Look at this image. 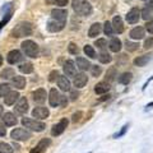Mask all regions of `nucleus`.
Here are the masks:
<instances>
[{
    "label": "nucleus",
    "mask_w": 153,
    "mask_h": 153,
    "mask_svg": "<svg viewBox=\"0 0 153 153\" xmlns=\"http://www.w3.org/2000/svg\"><path fill=\"white\" fill-rule=\"evenodd\" d=\"M83 51H84V54H85V55L91 57V59H94V57H96V51H94V49H93L92 46L85 45V46H84V49H83Z\"/></svg>",
    "instance_id": "72a5a7b5"
},
{
    "label": "nucleus",
    "mask_w": 153,
    "mask_h": 153,
    "mask_svg": "<svg viewBox=\"0 0 153 153\" xmlns=\"http://www.w3.org/2000/svg\"><path fill=\"white\" fill-rule=\"evenodd\" d=\"M68 1H69V0H56L55 5H57V7H65L66 4H68Z\"/></svg>",
    "instance_id": "de8ad7c7"
},
{
    "label": "nucleus",
    "mask_w": 153,
    "mask_h": 153,
    "mask_svg": "<svg viewBox=\"0 0 153 153\" xmlns=\"http://www.w3.org/2000/svg\"><path fill=\"white\" fill-rule=\"evenodd\" d=\"M87 82H88V78H87V75H85L84 73L75 74V76H74V85L76 88L84 87V85L87 84Z\"/></svg>",
    "instance_id": "f3484780"
},
{
    "label": "nucleus",
    "mask_w": 153,
    "mask_h": 153,
    "mask_svg": "<svg viewBox=\"0 0 153 153\" xmlns=\"http://www.w3.org/2000/svg\"><path fill=\"white\" fill-rule=\"evenodd\" d=\"M152 59V55H142L138 56L137 59H134V65L137 66H144L146 64H148V61Z\"/></svg>",
    "instance_id": "a878e982"
},
{
    "label": "nucleus",
    "mask_w": 153,
    "mask_h": 153,
    "mask_svg": "<svg viewBox=\"0 0 153 153\" xmlns=\"http://www.w3.org/2000/svg\"><path fill=\"white\" fill-rule=\"evenodd\" d=\"M3 123L5 124L7 126H13L17 124V117L14 116L12 112H5L3 115Z\"/></svg>",
    "instance_id": "aec40b11"
},
{
    "label": "nucleus",
    "mask_w": 153,
    "mask_h": 153,
    "mask_svg": "<svg viewBox=\"0 0 153 153\" xmlns=\"http://www.w3.org/2000/svg\"><path fill=\"white\" fill-rule=\"evenodd\" d=\"M80 116H82V112H76V114H74L73 115V123H76V121H79L80 120Z\"/></svg>",
    "instance_id": "09e8293b"
},
{
    "label": "nucleus",
    "mask_w": 153,
    "mask_h": 153,
    "mask_svg": "<svg viewBox=\"0 0 153 153\" xmlns=\"http://www.w3.org/2000/svg\"><path fill=\"white\" fill-rule=\"evenodd\" d=\"M142 18L146 19V21H148V19L152 18V10H151L149 8H144L142 10Z\"/></svg>",
    "instance_id": "58836bf2"
},
{
    "label": "nucleus",
    "mask_w": 153,
    "mask_h": 153,
    "mask_svg": "<svg viewBox=\"0 0 153 153\" xmlns=\"http://www.w3.org/2000/svg\"><path fill=\"white\" fill-rule=\"evenodd\" d=\"M1 64H3V56L0 55V66H1Z\"/></svg>",
    "instance_id": "13d9d810"
},
{
    "label": "nucleus",
    "mask_w": 153,
    "mask_h": 153,
    "mask_svg": "<svg viewBox=\"0 0 153 153\" xmlns=\"http://www.w3.org/2000/svg\"><path fill=\"white\" fill-rule=\"evenodd\" d=\"M131 78H133L131 73H123L120 76H119V82L121 84H128V83H130Z\"/></svg>",
    "instance_id": "2f4dec72"
},
{
    "label": "nucleus",
    "mask_w": 153,
    "mask_h": 153,
    "mask_svg": "<svg viewBox=\"0 0 153 153\" xmlns=\"http://www.w3.org/2000/svg\"><path fill=\"white\" fill-rule=\"evenodd\" d=\"M64 73L66 76H75L76 71H75V66H74V61L68 60L66 63L64 64Z\"/></svg>",
    "instance_id": "6ab92c4d"
},
{
    "label": "nucleus",
    "mask_w": 153,
    "mask_h": 153,
    "mask_svg": "<svg viewBox=\"0 0 153 153\" xmlns=\"http://www.w3.org/2000/svg\"><path fill=\"white\" fill-rule=\"evenodd\" d=\"M103 32H105V35L106 36H112L114 35V27H112V23H110V22H105V25H103Z\"/></svg>",
    "instance_id": "473e14b6"
},
{
    "label": "nucleus",
    "mask_w": 153,
    "mask_h": 153,
    "mask_svg": "<svg viewBox=\"0 0 153 153\" xmlns=\"http://www.w3.org/2000/svg\"><path fill=\"white\" fill-rule=\"evenodd\" d=\"M22 50L27 56H30V57H37L38 52H40L38 45L36 44V42L31 41V40H26V41L22 42Z\"/></svg>",
    "instance_id": "7ed1b4c3"
},
{
    "label": "nucleus",
    "mask_w": 153,
    "mask_h": 153,
    "mask_svg": "<svg viewBox=\"0 0 153 153\" xmlns=\"http://www.w3.org/2000/svg\"><path fill=\"white\" fill-rule=\"evenodd\" d=\"M153 47V37H149L148 40L144 41V49H152Z\"/></svg>",
    "instance_id": "a18cd8bd"
},
{
    "label": "nucleus",
    "mask_w": 153,
    "mask_h": 153,
    "mask_svg": "<svg viewBox=\"0 0 153 153\" xmlns=\"http://www.w3.org/2000/svg\"><path fill=\"white\" fill-rule=\"evenodd\" d=\"M1 12H5V14H3L4 18L1 19V22H0V30H1V28L4 27V25H7V23L9 22V19L12 18V14H13V5H12V3L5 4V5L3 7Z\"/></svg>",
    "instance_id": "423d86ee"
},
{
    "label": "nucleus",
    "mask_w": 153,
    "mask_h": 153,
    "mask_svg": "<svg viewBox=\"0 0 153 153\" xmlns=\"http://www.w3.org/2000/svg\"><path fill=\"white\" fill-rule=\"evenodd\" d=\"M66 103H68V100H66L65 96H61V100H60V106H66Z\"/></svg>",
    "instance_id": "8fccbe9b"
},
{
    "label": "nucleus",
    "mask_w": 153,
    "mask_h": 153,
    "mask_svg": "<svg viewBox=\"0 0 153 153\" xmlns=\"http://www.w3.org/2000/svg\"><path fill=\"white\" fill-rule=\"evenodd\" d=\"M126 129H128V125H125V126H124V128H123V130H121L120 133H119V134H116V135H115V138H119V137H121L123 134L126 131Z\"/></svg>",
    "instance_id": "603ef678"
},
{
    "label": "nucleus",
    "mask_w": 153,
    "mask_h": 153,
    "mask_svg": "<svg viewBox=\"0 0 153 153\" xmlns=\"http://www.w3.org/2000/svg\"><path fill=\"white\" fill-rule=\"evenodd\" d=\"M94 45L98 47V49H101V50H103L105 47L107 46V44H106V40H103V38H101V40H97L94 42Z\"/></svg>",
    "instance_id": "37998d69"
},
{
    "label": "nucleus",
    "mask_w": 153,
    "mask_h": 153,
    "mask_svg": "<svg viewBox=\"0 0 153 153\" xmlns=\"http://www.w3.org/2000/svg\"><path fill=\"white\" fill-rule=\"evenodd\" d=\"M7 134V130H5V128H3L1 125H0V137H4Z\"/></svg>",
    "instance_id": "864d4df0"
},
{
    "label": "nucleus",
    "mask_w": 153,
    "mask_h": 153,
    "mask_svg": "<svg viewBox=\"0 0 153 153\" xmlns=\"http://www.w3.org/2000/svg\"><path fill=\"white\" fill-rule=\"evenodd\" d=\"M32 115H33V117L37 119V120H45V119L49 117L50 112L46 107H35L32 111Z\"/></svg>",
    "instance_id": "9b49d317"
},
{
    "label": "nucleus",
    "mask_w": 153,
    "mask_h": 153,
    "mask_svg": "<svg viewBox=\"0 0 153 153\" xmlns=\"http://www.w3.org/2000/svg\"><path fill=\"white\" fill-rule=\"evenodd\" d=\"M60 100H61V94L59 93V91L52 88L50 91V94H49V102L52 107H56L60 105Z\"/></svg>",
    "instance_id": "ddd939ff"
},
{
    "label": "nucleus",
    "mask_w": 153,
    "mask_h": 153,
    "mask_svg": "<svg viewBox=\"0 0 153 153\" xmlns=\"http://www.w3.org/2000/svg\"><path fill=\"white\" fill-rule=\"evenodd\" d=\"M17 100H19V93L17 92V91H9V92L7 93V96L4 97L5 105H8V106H10V105H14Z\"/></svg>",
    "instance_id": "a211bd4d"
},
{
    "label": "nucleus",
    "mask_w": 153,
    "mask_h": 153,
    "mask_svg": "<svg viewBox=\"0 0 153 153\" xmlns=\"http://www.w3.org/2000/svg\"><path fill=\"white\" fill-rule=\"evenodd\" d=\"M12 83H13V85L16 88L23 89L26 87V78H25V76H21V75H16V76H13Z\"/></svg>",
    "instance_id": "5701e85b"
},
{
    "label": "nucleus",
    "mask_w": 153,
    "mask_h": 153,
    "mask_svg": "<svg viewBox=\"0 0 153 153\" xmlns=\"http://www.w3.org/2000/svg\"><path fill=\"white\" fill-rule=\"evenodd\" d=\"M55 1H56V0H46L47 4H55Z\"/></svg>",
    "instance_id": "6e6d98bb"
},
{
    "label": "nucleus",
    "mask_w": 153,
    "mask_h": 153,
    "mask_svg": "<svg viewBox=\"0 0 153 153\" xmlns=\"http://www.w3.org/2000/svg\"><path fill=\"white\" fill-rule=\"evenodd\" d=\"M32 98L36 103H44L46 101V91L42 88L36 89L35 92L32 93Z\"/></svg>",
    "instance_id": "2eb2a0df"
},
{
    "label": "nucleus",
    "mask_w": 153,
    "mask_h": 153,
    "mask_svg": "<svg viewBox=\"0 0 153 153\" xmlns=\"http://www.w3.org/2000/svg\"><path fill=\"white\" fill-rule=\"evenodd\" d=\"M13 76H16V75H14L13 69H5V70H3L1 78H4V79H9V78H13Z\"/></svg>",
    "instance_id": "e433bc0d"
},
{
    "label": "nucleus",
    "mask_w": 153,
    "mask_h": 153,
    "mask_svg": "<svg viewBox=\"0 0 153 153\" xmlns=\"http://www.w3.org/2000/svg\"><path fill=\"white\" fill-rule=\"evenodd\" d=\"M0 153H13L12 146L7 144V143H0Z\"/></svg>",
    "instance_id": "f704fd0d"
},
{
    "label": "nucleus",
    "mask_w": 153,
    "mask_h": 153,
    "mask_svg": "<svg viewBox=\"0 0 153 153\" xmlns=\"http://www.w3.org/2000/svg\"><path fill=\"white\" fill-rule=\"evenodd\" d=\"M110 91V84L106 82H100L94 85V92L97 94H103V93H107Z\"/></svg>",
    "instance_id": "b1692460"
},
{
    "label": "nucleus",
    "mask_w": 153,
    "mask_h": 153,
    "mask_svg": "<svg viewBox=\"0 0 153 153\" xmlns=\"http://www.w3.org/2000/svg\"><path fill=\"white\" fill-rule=\"evenodd\" d=\"M64 26H65L64 22L56 21V19H52V18L47 22V30L50 32H60L64 28Z\"/></svg>",
    "instance_id": "f8f14e48"
},
{
    "label": "nucleus",
    "mask_w": 153,
    "mask_h": 153,
    "mask_svg": "<svg viewBox=\"0 0 153 153\" xmlns=\"http://www.w3.org/2000/svg\"><path fill=\"white\" fill-rule=\"evenodd\" d=\"M10 137L14 140H27V139L31 138V133L28 130H26V129L17 128L10 133Z\"/></svg>",
    "instance_id": "39448f33"
},
{
    "label": "nucleus",
    "mask_w": 153,
    "mask_h": 153,
    "mask_svg": "<svg viewBox=\"0 0 153 153\" xmlns=\"http://www.w3.org/2000/svg\"><path fill=\"white\" fill-rule=\"evenodd\" d=\"M3 115V107H1V105H0V116Z\"/></svg>",
    "instance_id": "4d7b16f0"
},
{
    "label": "nucleus",
    "mask_w": 153,
    "mask_h": 153,
    "mask_svg": "<svg viewBox=\"0 0 153 153\" xmlns=\"http://www.w3.org/2000/svg\"><path fill=\"white\" fill-rule=\"evenodd\" d=\"M76 66L80 69V70H88L91 69V64L87 59H84V57H76Z\"/></svg>",
    "instance_id": "c85d7f7f"
},
{
    "label": "nucleus",
    "mask_w": 153,
    "mask_h": 153,
    "mask_svg": "<svg viewBox=\"0 0 153 153\" xmlns=\"http://www.w3.org/2000/svg\"><path fill=\"white\" fill-rule=\"evenodd\" d=\"M70 97H71V100H73V101H75V100L78 98V92H75V91H71Z\"/></svg>",
    "instance_id": "3c124183"
},
{
    "label": "nucleus",
    "mask_w": 153,
    "mask_h": 153,
    "mask_svg": "<svg viewBox=\"0 0 153 153\" xmlns=\"http://www.w3.org/2000/svg\"><path fill=\"white\" fill-rule=\"evenodd\" d=\"M138 46H139V45H138L137 42H130V41L125 42V47H126L128 51H135L138 49Z\"/></svg>",
    "instance_id": "4c0bfd02"
},
{
    "label": "nucleus",
    "mask_w": 153,
    "mask_h": 153,
    "mask_svg": "<svg viewBox=\"0 0 153 153\" xmlns=\"http://www.w3.org/2000/svg\"><path fill=\"white\" fill-rule=\"evenodd\" d=\"M140 10L138 8H133L130 9V10L126 14V22L128 23H130V25H134V23H137L138 21H139V18H140Z\"/></svg>",
    "instance_id": "1a4fd4ad"
},
{
    "label": "nucleus",
    "mask_w": 153,
    "mask_h": 153,
    "mask_svg": "<svg viewBox=\"0 0 153 153\" xmlns=\"http://www.w3.org/2000/svg\"><path fill=\"white\" fill-rule=\"evenodd\" d=\"M130 37L133 40H142L144 37V28L143 27H135L130 31Z\"/></svg>",
    "instance_id": "393cba45"
},
{
    "label": "nucleus",
    "mask_w": 153,
    "mask_h": 153,
    "mask_svg": "<svg viewBox=\"0 0 153 153\" xmlns=\"http://www.w3.org/2000/svg\"><path fill=\"white\" fill-rule=\"evenodd\" d=\"M10 91V87L5 83V84H0V98L1 97H5L7 93Z\"/></svg>",
    "instance_id": "c9c22d12"
},
{
    "label": "nucleus",
    "mask_w": 153,
    "mask_h": 153,
    "mask_svg": "<svg viewBox=\"0 0 153 153\" xmlns=\"http://www.w3.org/2000/svg\"><path fill=\"white\" fill-rule=\"evenodd\" d=\"M51 18L65 23L66 18H68V13H66V10H64V9H54V10L51 12Z\"/></svg>",
    "instance_id": "4468645a"
},
{
    "label": "nucleus",
    "mask_w": 153,
    "mask_h": 153,
    "mask_svg": "<svg viewBox=\"0 0 153 153\" xmlns=\"http://www.w3.org/2000/svg\"><path fill=\"white\" fill-rule=\"evenodd\" d=\"M68 50H69L70 54H73V55H76V54L79 52V49L76 47V45H75V44H73V42H70V44H69Z\"/></svg>",
    "instance_id": "a19ab883"
},
{
    "label": "nucleus",
    "mask_w": 153,
    "mask_h": 153,
    "mask_svg": "<svg viewBox=\"0 0 153 153\" xmlns=\"http://www.w3.org/2000/svg\"><path fill=\"white\" fill-rule=\"evenodd\" d=\"M14 110H16V112L19 114V115H23L26 114L28 111V101L26 97H21L18 100V102L16 103V107H14Z\"/></svg>",
    "instance_id": "6e6552de"
},
{
    "label": "nucleus",
    "mask_w": 153,
    "mask_h": 153,
    "mask_svg": "<svg viewBox=\"0 0 153 153\" xmlns=\"http://www.w3.org/2000/svg\"><path fill=\"white\" fill-rule=\"evenodd\" d=\"M91 69H92V75L93 76H98L100 74H101V68L97 65H94V66H91Z\"/></svg>",
    "instance_id": "c03bdc74"
},
{
    "label": "nucleus",
    "mask_w": 153,
    "mask_h": 153,
    "mask_svg": "<svg viewBox=\"0 0 153 153\" xmlns=\"http://www.w3.org/2000/svg\"><path fill=\"white\" fill-rule=\"evenodd\" d=\"M115 76H116V70H115L114 68H111L108 71H107V74H106V79H108V82H112V80L115 79Z\"/></svg>",
    "instance_id": "ea45409f"
},
{
    "label": "nucleus",
    "mask_w": 153,
    "mask_h": 153,
    "mask_svg": "<svg viewBox=\"0 0 153 153\" xmlns=\"http://www.w3.org/2000/svg\"><path fill=\"white\" fill-rule=\"evenodd\" d=\"M32 31H33V27L30 22H21L19 25H17L12 30L10 35L16 38H21V37H26V36L32 35Z\"/></svg>",
    "instance_id": "f257e3e1"
},
{
    "label": "nucleus",
    "mask_w": 153,
    "mask_h": 153,
    "mask_svg": "<svg viewBox=\"0 0 153 153\" xmlns=\"http://www.w3.org/2000/svg\"><path fill=\"white\" fill-rule=\"evenodd\" d=\"M66 126H68V120L66 119H63V120H60L57 124H55L54 126H52L51 129V134L54 137H57V135H60V134H63L64 130L66 129Z\"/></svg>",
    "instance_id": "0eeeda50"
},
{
    "label": "nucleus",
    "mask_w": 153,
    "mask_h": 153,
    "mask_svg": "<svg viewBox=\"0 0 153 153\" xmlns=\"http://www.w3.org/2000/svg\"><path fill=\"white\" fill-rule=\"evenodd\" d=\"M59 76H60L59 71H57V70H52L50 73V75H49V80H50V82H55L56 79H59Z\"/></svg>",
    "instance_id": "79ce46f5"
},
{
    "label": "nucleus",
    "mask_w": 153,
    "mask_h": 153,
    "mask_svg": "<svg viewBox=\"0 0 153 153\" xmlns=\"http://www.w3.org/2000/svg\"><path fill=\"white\" fill-rule=\"evenodd\" d=\"M143 1H147V0H143Z\"/></svg>",
    "instance_id": "bf43d9fd"
},
{
    "label": "nucleus",
    "mask_w": 153,
    "mask_h": 153,
    "mask_svg": "<svg viewBox=\"0 0 153 153\" xmlns=\"http://www.w3.org/2000/svg\"><path fill=\"white\" fill-rule=\"evenodd\" d=\"M146 30L149 32V33H153V19H151V21H148V23L146 25Z\"/></svg>",
    "instance_id": "49530a36"
},
{
    "label": "nucleus",
    "mask_w": 153,
    "mask_h": 153,
    "mask_svg": "<svg viewBox=\"0 0 153 153\" xmlns=\"http://www.w3.org/2000/svg\"><path fill=\"white\" fill-rule=\"evenodd\" d=\"M50 144H51V140L46 139V138H45V139H42V140L38 142V144L35 148H32L30 153H45Z\"/></svg>",
    "instance_id": "9d476101"
},
{
    "label": "nucleus",
    "mask_w": 153,
    "mask_h": 153,
    "mask_svg": "<svg viewBox=\"0 0 153 153\" xmlns=\"http://www.w3.org/2000/svg\"><path fill=\"white\" fill-rule=\"evenodd\" d=\"M108 46H110V50H111L112 52H119L121 50V41L119 40L117 37H114L112 40L110 41Z\"/></svg>",
    "instance_id": "bb28decb"
},
{
    "label": "nucleus",
    "mask_w": 153,
    "mask_h": 153,
    "mask_svg": "<svg viewBox=\"0 0 153 153\" xmlns=\"http://www.w3.org/2000/svg\"><path fill=\"white\" fill-rule=\"evenodd\" d=\"M101 30H102V26L100 25V23H93L92 26H91L89 28V31H88V36L89 37H96V36H98L100 33H101Z\"/></svg>",
    "instance_id": "cd10ccee"
},
{
    "label": "nucleus",
    "mask_w": 153,
    "mask_h": 153,
    "mask_svg": "<svg viewBox=\"0 0 153 153\" xmlns=\"http://www.w3.org/2000/svg\"><path fill=\"white\" fill-rule=\"evenodd\" d=\"M57 85H59V88L61 91H70V82L68 79V76H59V79H57Z\"/></svg>",
    "instance_id": "4be33fe9"
},
{
    "label": "nucleus",
    "mask_w": 153,
    "mask_h": 153,
    "mask_svg": "<svg viewBox=\"0 0 153 153\" xmlns=\"http://www.w3.org/2000/svg\"><path fill=\"white\" fill-rule=\"evenodd\" d=\"M71 7L79 16H91L92 14V5L85 0H73Z\"/></svg>",
    "instance_id": "f03ea898"
},
{
    "label": "nucleus",
    "mask_w": 153,
    "mask_h": 153,
    "mask_svg": "<svg viewBox=\"0 0 153 153\" xmlns=\"http://www.w3.org/2000/svg\"><path fill=\"white\" fill-rule=\"evenodd\" d=\"M22 54H21V51H18V50H13V51H10L8 54V56H7V61L9 64H17V63H19V61L22 60Z\"/></svg>",
    "instance_id": "dca6fc26"
},
{
    "label": "nucleus",
    "mask_w": 153,
    "mask_h": 153,
    "mask_svg": "<svg viewBox=\"0 0 153 153\" xmlns=\"http://www.w3.org/2000/svg\"><path fill=\"white\" fill-rule=\"evenodd\" d=\"M19 70L25 74H31L33 71V65H32V63H23L19 65Z\"/></svg>",
    "instance_id": "7c9ffc66"
},
{
    "label": "nucleus",
    "mask_w": 153,
    "mask_h": 153,
    "mask_svg": "<svg viewBox=\"0 0 153 153\" xmlns=\"http://www.w3.org/2000/svg\"><path fill=\"white\" fill-rule=\"evenodd\" d=\"M98 60L101 61L102 64H108L110 61L112 60V57H111V55L108 54L107 51H105V50H102L101 52H100V55H98Z\"/></svg>",
    "instance_id": "c756f323"
},
{
    "label": "nucleus",
    "mask_w": 153,
    "mask_h": 153,
    "mask_svg": "<svg viewBox=\"0 0 153 153\" xmlns=\"http://www.w3.org/2000/svg\"><path fill=\"white\" fill-rule=\"evenodd\" d=\"M112 27H114V31L117 32V33H123L124 32V23H123V19L116 16L114 17L112 19Z\"/></svg>",
    "instance_id": "412c9836"
},
{
    "label": "nucleus",
    "mask_w": 153,
    "mask_h": 153,
    "mask_svg": "<svg viewBox=\"0 0 153 153\" xmlns=\"http://www.w3.org/2000/svg\"><path fill=\"white\" fill-rule=\"evenodd\" d=\"M148 8H149L153 12V0H152V1H149V4H148Z\"/></svg>",
    "instance_id": "5fc2aeb1"
},
{
    "label": "nucleus",
    "mask_w": 153,
    "mask_h": 153,
    "mask_svg": "<svg viewBox=\"0 0 153 153\" xmlns=\"http://www.w3.org/2000/svg\"><path fill=\"white\" fill-rule=\"evenodd\" d=\"M22 124H23V126L31 129V130H35V131H42L46 128L44 123H41L38 120H33V119H28V117H23Z\"/></svg>",
    "instance_id": "20e7f679"
}]
</instances>
